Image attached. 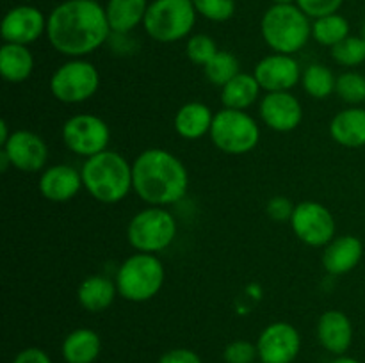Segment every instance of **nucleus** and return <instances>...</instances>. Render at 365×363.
Wrapping results in <instances>:
<instances>
[{
  "instance_id": "4be33fe9",
  "label": "nucleus",
  "mask_w": 365,
  "mask_h": 363,
  "mask_svg": "<svg viewBox=\"0 0 365 363\" xmlns=\"http://www.w3.org/2000/svg\"><path fill=\"white\" fill-rule=\"evenodd\" d=\"M118 295L114 280L103 274H93L84 278L77 288V301L86 312L102 313L109 308Z\"/></svg>"
},
{
  "instance_id": "20e7f679",
  "label": "nucleus",
  "mask_w": 365,
  "mask_h": 363,
  "mask_svg": "<svg viewBox=\"0 0 365 363\" xmlns=\"http://www.w3.org/2000/svg\"><path fill=\"white\" fill-rule=\"evenodd\" d=\"M260 32L273 52L294 56L312 39V20L296 4H273L260 20Z\"/></svg>"
},
{
  "instance_id": "0eeeda50",
  "label": "nucleus",
  "mask_w": 365,
  "mask_h": 363,
  "mask_svg": "<svg viewBox=\"0 0 365 363\" xmlns=\"http://www.w3.org/2000/svg\"><path fill=\"white\" fill-rule=\"evenodd\" d=\"M177 219L166 206H152L139 210L127 226V241L138 253L164 251L177 238Z\"/></svg>"
},
{
  "instance_id": "6e6552de",
  "label": "nucleus",
  "mask_w": 365,
  "mask_h": 363,
  "mask_svg": "<svg viewBox=\"0 0 365 363\" xmlns=\"http://www.w3.org/2000/svg\"><path fill=\"white\" fill-rule=\"evenodd\" d=\"M210 141L220 152L228 155H245L253 152L260 141V127L246 110L221 109L214 116Z\"/></svg>"
},
{
  "instance_id": "58836bf2",
  "label": "nucleus",
  "mask_w": 365,
  "mask_h": 363,
  "mask_svg": "<svg viewBox=\"0 0 365 363\" xmlns=\"http://www.w3.org/2000/svg\"><path fill=\"white\" fill-rule=\"evenodd\" d=\"M11 134H13V132L9 130V125H7V121L6 120L0 121V146H2L4 142L11 137Z\"/></svg>"
},
{
  "instance_id": "a211bd4d",
  "label": "nucleus",
  "mask_w": 365,
  "mask_h": 363,
  "mask_svg": "<svg viewBox=\"0 0 365 363\" xmlns=\"http://www.w3.org/2000/svg\"><path fill=\"white\" fill-rule=\"evenodd\" d=\"M364 256V244L355 235H339L323 248L324 270L331 276H342L355 269Z\"/></svg>"
},
{
  "instance_id": "9b49d317",
  "label": "nucleus",
  "mask_w": 365,
  "mask_h": 363,
  "mask_svg": "<svg viewBox=\"0 0 365 363\" xmlns=\"http://www.w3.org/2000/svg\"><path fill=\"white\" fill-rule=\"evenodd\" d=\"M291 228L299 242L310 248H324L335 238V217L319 201H302L294 206Z\"/></svg>"
},
{
  "instance_id": "f3484780",
  "label": "nucleus",
  "mask_w": 365,
  "mask_h": 363,
  "mask_svg": "<svg viewBox=\"0 0 365 363\" xmlns=\"http://www.w3.org/2000/svg\"><path fill=\"white\" fill-rule=\"evenodd\" d=\"M39 194L52 203H66L84 189L81 169L70 164H53L45 167L38 180Z\"/></svg>"
},
{
  "instance_id": "9d476101",
  "label": "nucleus",
  "mask_w": 365,
  "mask_h": 363,
  "mask_svg": "<svg viewBox=\"0 0 365 363\" xmlns=\"http://www.w3.org/2000/svg\"><path fill=\"white\" fill-rule=\"evenodd\" d=\"M61 135L64 146L84 160L109 149L110 128L96 114H73L64 121Z\"/></svg>"
},
{
  "instance_id": "b1692460",
  "label": "nucleus",
  "mask_w": 365,
  "mask_h": 363,
  "mask_svg": "<svg viewBox=\"0 0 365 363\" xmlns=\"http://www.w3.org/2000/svg\"><path fill=\"white\" fill-rule=\"evenodd\" d=\"M260 93H262V88L257 82L255 75L241 71L221 88V103H223L225 109L248 110L250 107L260 102V98H262Z\"/></svg>"
},
{
  "instance_id": "e433bc0d",
  "label": "nucleus",
  "mask_w": 365,
  "mask_h": 363,
  "mask_svg": "<svg viewBox=\"0 0 365 363\" xmlns=\"http://www.w3.org/2000/svg\"><path fill=\"white\" fill-rule=\"evenodd\" d=\"M159 363H203L198 352L191 351L185 347H177L166 351L159 358Z\"/></svg>"
},
{
  "instance_id": "39448f33",
  "label": "nucleus",
  "mask_w": 365,
  "mask_h": 363,
  "mask_svg": "<svg viewBox=\"0 0 365 363\" xmlns=\"http://www.w3.org/2000/svg\"><path fill=\"white\" fill-rule=\"evenodd\" d=\"M164 280V263L159 256L150 253H134L125 258L114 276L118 295L130 302H146L155 298Z\"/></svg>"
},
{
  "instance_id": "72a5a7b5",
  "label": "nucleus",
  "mask_w": 365,
  "mask_h": 363,
  "mask_svg": "<svg viewBox=\"0 0 365 363\" xmlns=\"http://www.w3.org/2000/svg\"><path fill=\"white\" fill-rule=\"evenodd\" d=\"M257 344H252L250 340L230 342L223 351V359L227 363H257Z\"/></svg>"
},
{
  "instance_id": "393cba45",
  "label": "nucleus",
  "mask_w": 365,
  "mask_h": 363,
  "mask_svg": "<svg viewBox=\"0 0 365 363\" xmlns=\"http://www.w3.org/2000/svg\"><path fill=\"white\" fill-rule=\"evenodd\" d=\"M36 60L31 48L16 43H4L0 46V73L7 82L21 84L34 73Z\"/></svg>"
},
{
  "instance_id": "5701e85b",
  "label": "nucleus",
  "mask_w": 365,
  "mask_h": 363,
  "mask_svg": "<svg viewBox=\"0 0 365 363\" xmlns=\"http://www.w3.org/2000/svg\"><path fill=\"white\" fill-rule=\"evenodd\" d=\"M148 6V0H107L106 14L113 34H130L143 25Z\"/></svg>"
},
{
  "instance_id": "7ed1b4c3",
  "label": "nucleus",
  "mask_w": 365,
  "mask_h": 363,
  "mask_svg": "<svg viewBox=\"0 0 365 363\" xmlns=\"http://www.w3.org/2000/svg\"><path fill=\"white\" fill-rule=\"evenodd\" d=\"M81 174L88 194L103 205H116L134 191L132 162L114 149L86 159Z\"/></svg>"
},
{
  "instance_id": "6ab92c4d",
  "label": "nucleus",
  "mask_w": 365,
  "mask_h": 363,
  "mask_svg": "<svg viewBox=\"0 0 365 363\" xmlns=\"http://www.w3.org/2000/svg\"><path fill=\"white\" fill-rule=\"evenodd\" d=\"M317 338L324 351L344 356L353 342L351 320L341 310H327L317 320Z\"/></svg>"
},
{
  "instance_id": "c85d7f7f",
  "label": "nucleus",
  "mask_w": 365,
  "mask_h": 363,
  "mask_svg": "<svg viewBox=\"0 0 365 363\" xmlns=\"http://www.w3.org/2000/svg\"><path fill=\"white\" fill-rule=\"evenodd\" d=\"M203 73H205V78L210 84L216 85V88H223L235 75L241 73V64H239V59L234 53L227 52V50H220L210 59V63L203 66Z\"/></svg>"
},
{
  "instance_id": "4c0bfd02",
  "label": "nucleus",
  "mask_w": 365,
  "mask_h": 363,
  "mask_svg": "<svg viewBox=\"0 0 365 363\" xmlns=\"http://www.w3.org/2000/svg\"><path fill=\"white\" fill-rule=\"evenodd\" d=\"M13 363H52V359H50V356L46 354L43 349L27 347L21 349V351L14 356Z\"/></svg>"
},
{
  "instance_id": "cd10ccee",
  "label": "nucleus",
  "mask_w": 365,
  "mask_h": 363,
  "mask_svg": "<svg viewBox=\"0 0 365 363\" xmlns=\"http://www.w3.org/2000/svg\"><path fill=\"white\" fill-rule=\"evenodd\" d=\"M348 36H351L349 34V21L342 14L335 13L312 20V38L319 45L334 48Z\"/></svg>"
},
{
  "instance_id": "f03ea898",
  "label": "nucleus",
  "mask_w": 365,
  "mask_h": 363,
  "mask_svg": "<svg viewBox=\"0 0 365 363\" xmlns=\"http://www.w3.org/2000/svg\"><path fill=\"white\" fill-rule=\"evenodd\" d=\"M134 192L152 206H170L182 201L189 189L185 164L164 148H148L132 162Z\"/></svg>"
},
{
  "instance_id": "79ce46f5",
  "label": "nucleus",
  "mask_w": 365,
  "mask_h": 363,
  "mask_svg": "<svg viewBox=\"0 0 365 363\" xmlns=\"http://www.w3.org/2000/svg\"><path fill=\"white\" fill-rule=\"evenodd\" d=\"M273 4H296V0H271Z\"/></svg>"
},
{
  "instance_id": "4468645a",
  "label": "nucleus",
  "mask_w": 365,
  "mask_h": 363,
  "mask_svg": "<svg viewBox=\"0 0 365 363\" xmlns=\"http://www.w3.org/2000/svg\"><path fill=\"white\" fill-rule=\"evenodd\" d=\"M302 73L303 70L294 56L277 52L262 57L253 68L257 82L266 93L291 91L302 82Z\"/></svg>"
},
{
  "instance_id": "7c9ffc66",
  "label": "nucleus",
  "mask_w": 365,
  "mask_h": 363,
  "mask_svg": "<svg viewBox=\"0 0 365 363\" xmlns=\"http://www.w3.org/2000/svg\"><path fill=\"white\" fill-rule=\"evenodd\" d=\"M331 57L344 68H356L365 63V39L362 36H348L331 48Z\"/></svg>"
},
{
  "instance_id": "37998d69",
  "label": "nucleus",
  "mask_w": 365,
  "mask_h": 363,
  "mask_svg": "<svg viewBox=\"0 0 365 363\" xmlns=\"http://www.w3.org/2000/svg\"><path fill=\"white\" fill-rule=\"evenodd\" d=\"M362 38L365 39V23H364V28H362Z\"/></svg>"
},
{
  "instance_id": "1a4fd4ad",
  "label": "nucleus",
  "mask_w": 365,
  "mask_h": 363,
  "mask_svg": "<svg viewBox=\"0 0 365 363\" xmlns=\"http://www.w3.org/2000/svg\"><path fill=\"white\" fill-rule=\"evenodd\" d=\"M53 98L66 105L88 102L100 88V71L91 60L68 59L53 70L48 82Z\"/></svg>"
},
{
  "instance_id": "ddd939ff",
  "label": "nucleus",
  "mask_w": 365,
  "mask_h": 363,
  "mask_svg": "<svg viewBox=\"0 0 365 363\" xmlns=\"http://www.w3.org/2000/svg\"><path fill=\"white\" fill-rule=\"evenodd\" d=\"M2 152L11 160V166L21 173H41L48 160V146L45 139L32 130H13L2 144Z\"/></svg>"
},
{
  "instance_id": "f704fd0d",
  "label": "nucleus",
  "mask_w": 365,
  "mask_h": 363,
  "mask_svg": "<svg viewBox=\"0 0 365 363\" xmlns=\"http://www.w3.org/2000/svg\"><path fill=\"white\" fill-rule=\"evenodd\" d=\"M342 4H344V0H296V6H298L310 20H317V18L339 13Z\"/></svg>"
},
{
  "instance_id": "dca6fc26",
  "label": "nucleus",
  "mask_w": 365,
  "mask_h": 363,
  "mask_svg": "<svg viewBox=\"0 0 365 363\" xmlns=\"http://www.w3.org/2000/svg\"><path fill=\"white\" fill-rule=\"evenodd\" d=\"M259 116L273 132L289 134L302 125L303 105L291 91L266 93L259 102Z\"/></svg>"
},
{
  "instance_id": "a878e982",
  "label": "nucleus",
  "mask_w": 365,
  "mask_h": 363,
  "mask_svg": "<svg viewBox=\"0 0 365 363\" xmlns=\"http://www.w3.org/2000/svg\"><path fill=\"white\" fill-rule=\"evenodd\" d=\"M61 352L66 363H95L102 352V340L95 330L78 327L66 335Z\"/></svg>"
},
{
  "instance_id": "aec40b11",
  "label": "nucleus",
  "mask_w": 365,
  "mask_h": 363,
  "mask_svg": "<svg viewBox=\"0 0 365 363\" xmlns=\"http://www.w3.org/2000/svg\"><path fill=\"white\" fill-rule=\"evenodd\" d=\"M216 112L207 103L187 102L177 110L173 117L175 132L185 141H196L210 134Z\"/></svg>"
},
{
  "instance_id": "c9c22d12",
  "label": "nucleus",
  "mask_w": 365,
  "mask_h": 363,
  "mask_svg": "<svg viewBox=\"0 0 365 363\" xmlns=\"http://www.w3.org/2000/svg\"><path fill=\"white\" fill-rule=\"evenodd\" d=\"M294 203L291 201L285 196H273V198L267 201L266 212L277 223H284V221H291L292 212H294Z\"/></svg>"
},
{
  "instance_id": "2eb2a0df",
  "label": "nucleus",
  "mask_w": 365,
  "mask_h": 363,
  "mask_svg": "<svg viewBox=\"0 0 365 363\" xmlns=\"http://www.w3.org/2000/svg\"><path fill=\"white\" fill-rule=\"evenodd\" d=\"M46 20L41 9L29 4L14 6L4 14L0 34L4 43H16V45H32L43 34H46Z\"/></svg>"
},
{
  "instance_id": "423d86ee",
  "label": "nucleus",
  "mask_w": 365,
  "mask_h": 363,
  "mask_svg": "<svg viewBox=\"0 0 365 363\" xmlns=\"http://www.w3.org/2000/svg\"><path fill=\"white\" fill-rule=\"evenodd\" d=\"M192 0H153L146 11L143 27L157 43H177L189 38L196 23Z\"/></svg>"
},
{
  "instance_id": "a19ab883",
  "label": "nucleus",
  "mask_w": 365,
  "mask_h": 363,
  "mask_svg": "<svg viewBox=\"0 0 365 363\" xmlns=\"http://www.w3.org/2000/svg\"><path fill=\"white\" fill-rule=\"evenodd\" d=\"M246 290H248V294L252 295V298H255V299L260 298V287H257V285H248V288H246Z\"/></svg>"
},
{
  "instance_id": "f8f14e48",
  "label": "nucleus",
  "mask_w": 365,
  "mask_h": 363,
  "mask_svg": "<svg viewBox=\"0 0 365 363\" xmlns=\"http://www.w3.org/2000/svg\"><path fill=\"white\" fill-rule=\"evenodd\" d=\"M260 363H292L302 351V335L289 322H273L257 338Z\"/></svg>"
},
{
  "instance_id": "473e14b6",
  "label": "nucleus",
  "mask_w": 365,
  "mask_h": 363,
  "mask_svg": "<svg viewBox=\"0 0 365 363\" xmlns=\"http://www.w3.org/2000/svg\"><path fill=\"white\" fill-rule=\"evenodd\" d=\"M196 13L209 21L223 23L235 14V0H192Z\"/></svg>"
},
{
  "instance_id": "f257e3e1",
  "label": "nucleus",
  "mask_w": 365,
  "mask_h": 363,
  "mask_svg": "<svg viewBox=\"0 0 365 363\" xmlns=\"http://www.w3.org/2000/svg\"><path fill=\"white\" fill-rule=\"evenodd\" d=\"M45 36L61 56L82 59L106 45L113 31L96 0H64L50 11Z\"/></svg>"
},
{
  "instance_id": "2f4dec72",
  "label": "nucleus",
  "mask_w": 365,
  "mask_h": 363,
  "mask_svg": "<svg viewBox=\"0 0 365 363\" xmlns=\"http://www.w3.org/2000/svg\"><path fill=\"white\" fill-rule=\"evenodd\" d=\"M217 52L220 48L209 34H191L185 43V53L196 66H207Z\"/></svg>"
},
{
  "instance_id": "c756f323",
  "label": "nucleus",
  "mask_w": 365,
  "mask_h": 363,
  "mask_svg": "<svg viewBox=\"0 0 365 363\" xmlns=\"http://www.w3.org/2000/svg\"><path fill=\"white\" fill-rule=\"evenodd\" d=\"M335 95L349 107L365 103V77L359 71H344L335 82Z\"/></svg>"
},
{
  "instance_id": "ea45409f",
  "label": "nucleus",
  "mask_w": 365,
  "mask_h": 363,
  "mask_svg": "<svg viewBox=\"0 0 365 363\" xmlns=\"http://www.w3.org/2000/svg\"><path fill=\"white\" fill-rule=\"evenodd\" d=\"M331 363H360L359 359H355V358H351V356H337V358L334 359V362Z\"/></svg>"
},
{
  "instance_id": "bb28decb",
  "label": "nucleus",
  "mask_w": 365,
  "mask_h": 363,
  "mask_svg": "<svg viewBox=\"0 0 365 363\" xmlns=\"http://www.w3.org/2000/svg\"><path fill=\"white\" fill-rule=\"evenodd\" d=\"M337 77L328 66L321 63L309 64L302 73V88L310 98L327 100L335 93Z\"/></svg>"
},
{
  "instance_id": "412c9836",
  "label": "nucleus",
  "mask_w": 365,
  "mask_h": 363,
  "mask_svg": "<svg viewBox=\"0 0 365 363\" xmlns=\"http://www.w3.org/2000/svg\"><path fill=\"white\" fill-rule=\"evenodd\" d=\"M331 139L344 148L365 146V107L351 105L335 114L330 121Z\"/></svg>"
}]
</instances>
